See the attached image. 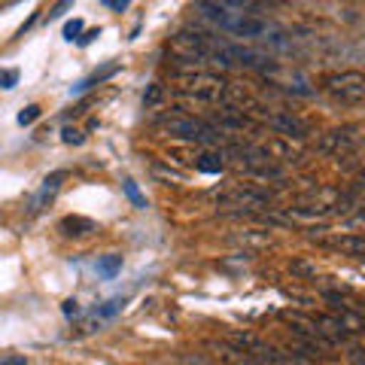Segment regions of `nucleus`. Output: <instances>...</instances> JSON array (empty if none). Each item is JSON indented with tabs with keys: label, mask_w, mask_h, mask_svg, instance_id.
Returning a JSON list of instances; mask_svg holds the SVG:
<instances>
[{
	"label": "nucleus",
	"mask_w": 365,
	"mask_h": 365,
	"mask_svg": "<svg viewBox=\"0 0 365 365\" xmlns=\"http://www.w3.org/2000/svg\"><path fill=\"white\" fill-rule=\"evenodd\" d=\"M122 307H125V299H110V302H104V304H98L95 311H91V317H95L98 323H101V319H110V317H116V314L122 311Z\"/></svg>",
	"instance_id": "nucleus-13"
},
{
	"label": "nucleus",
	"mask_w": 365,
	"mask_h": 365,
	"mask_svg": "<svg viewBox=\"0 0 365 365\" xmlns=\"http://www.w3.org/2000/svg\"><path fill=\"white\" fill-rule=\"evenodd\" d=\"M356 143H359V137L353 134V128H335V131L323 134V140H319V150L341 155V153H350Z\"/></svg>",
	"instance_id": "nucleus-6"
},
{
	"label": "nucleus",
	"mask_w": 365,
	"mask_h": 365,
	"mask_svg": "<svg viewBox=\"0 0 365 365\" xmlns=\"http://www.w3.org/2000/svg\"><path fill=\"white\" fill-rule=\"evenodd\" d=\"M64 177H67L64 170H55V174H49V177L43 180V186H40V192H37V198H34V210H37L46 198H52L55 192H58V186H61V180H64Z\"/></svg>",
	"instance_id": "nucleus-10"
},
{
	"label": "nucleus",
	"mask_w": 365,
	"mask_h": 365,
	"mask_svg": "<svg viewBox=\"0 0 365 365\" xmlns=\"http://www.w3.org/2000/svg\"><path fill=\"white\" fill-rule=\"evenodd\" d=\"M162 128L174 137H182V140H198V143H220V134H216L210 125H204L192 116H170L162 119Z\"/></svg>",
	"instance_id": "nucleus-2"
},
{
	"label": "nucleus",
	"mask_w": 365,
	"mask_h": 365,
	"mask_svg": "<svg viewBox=\"0 0 365 365\" xmlns=\"http://www.w3.org/2000/svg\"><path fill=\"white\" fill-rule=\"evenodd\" d=\"M19 86V71L16 67H9V71H0V88L9 91V88H16Z\"/></svg>",
	"instance_id": "nucleus-17"
},
{
	"label": "nucleus",
	"mask_w": 365,
	"mask_h": 365,
	"mask_svg": "<svg viewBox=\"0 0 365 365\" xmlns=\"http://www.w3.org/2000/svg\"><path fill=\"white\" fill-rule=\"evenodd\" d=\"M71 6H73V0H61V4L55 6L52 13H49V19H58V16H61V13H67V9H71Z\"/></svg>",
	"instance_id": "nucleus-23"
},
{
	"label": "nucleus",
	"mask_w": 365,
	"mask_h": 365,
	"mask_svg": "<svg viewBox=\"0 0 365 365\" xmlns=\"http://www.w3.org/2000/svg\"><path fill=\"white\" fill-rule=\"evenodd\" d=\"M323 88L338 101V104L356 107V104H362V101H365V73H359V71L329 73L323 79Z\"/></svg>",
	"instance_id": "nucleus-1"
},
{
	"label": "nucleus",
	"mask_w": 365,
	"mask_h": 365,
	"mask_svg": "<svg viewBox=\"0 0 365 365\" xmlns=\"http://www.w3.org/2000/svg\"><path fill=\"white\" fill-rule=\"evenodd\" d=\"M131 4V0H113V4L110 6H116V9H125V6H128Z\"/></svg>",
	"instance_id": "nucleus-26"
},
{
	"label": "nucleus",
	"mask_w": 365,
	"mask_h": 365,
	"mask_svg": "<svg viewBox=\"0 0 365 365\" xmlns=\"http://www.w3.org/2000/svg\"><path fill=\"white\" fill-rule=\"evenodd\" d=\"M158 98H162V86H150V91H146V98H143V104H146V107H153Z\"/></svg>",
	"instance_id": "nucleus-21"
},
{
	"label": "nucleus",
	"mask_w": 365,
	"mask_h": 365,
	"mask_svg": "<svg viewBox=\"0 0 365 365\" xmlns=\"http://www.w3.org/2000/svg\"><path fill=\"white\" fill-rule=\"evenodd\" d=\"M64 314H67V317H79V307H76L73 299H67V302H64Z\"/></svg>",
	"instance_id": "nucleus-24"
},
{
	"label": "nucleus",
	"mask_w": 365,
	"mask_h": 365,
	"mask_svg": "<svg viewBox=\"0 0 365 365\" xmlns=\"http://www.w3.org/2000/svg\"><path fill=\"white\" fill-rule=\"evenodd\" d=\"M216 4H222L225 9H235V13H247V9H253L259 0H216Z\"/></svg>",
	"instance_id": "nucleus-16"
},
{
	"label": "nucleus",
	"mask_w": 365,
	"mask_h": 365,
	"mask_svg": "<svg viewBox=\"0 0 365 365\" xmlns=\"http://www.w3.org/2000/svg\"><path fill=\"white\" fill-rule=\"evenodd\" d=\"M195 168L201 170V174H220L222 170V155L220 153H201Z\"/></svg>",
	"instance_id": "nucleus-12"
},
{
	"label": "nucleus",
	"mask_w": 365,
	"mask_h": 365,
	"mask_svg": "<svg viewBox=\"0 0 365 365\" xmlns=\"http://www.w3.org/2000/svg\"><path fill=\"white\" fill-rule=\"evenodd\" d=\"M356 220H365V204H362V210L356 213Z\"/></svg>",
	"instance_id": "nucleus-27"
},
{
	"label": "nucleus",
	"mask_w": 365,
	"mask_h": 365,
	"mask_svg": "<svg viewBox=\"0 0 365 365\" xmlns=\"http://www.w3.org/2000/svg\"><path fill=\"white\" fill-rule=\"evenodd\" d=\"M119 71V64L116 61H110V64H104V67H101V71H95V73H91V76H86L83 79V83H76L73 88H71V95H83V91H88V88H95V86H101V83H104V79H110L113 73H116Z\"/></svg>",
	"instance_id": "nucleus-8"
},
{
	"label": "nucleus",
	"mask_w": 365,
	"mask_h": 365,
	"mask_svg": "<svg viewBox=\"0 0 365 365\" xmlns=\"http://www.w3.org/2000/svg\"><path fill=\"white\" fill-rule=\"evenodd\" d=\"M326 247L347 250V253H365V237H353V235H344V237H332V241H326Z\"/></svg>",
	"instance_id": "nucleus-11"
},
{
	"label": "nucleus",
	"mask_w": 365,
	"mask_h": 365,
	"mask_svg": "<svg viewBox=\"0 0 365 365\" xmlns=\"http://www.w3.org/2000/svg\"><path fill=\"white\" fill-rule=\"evenodd\" d=\"M122 189H125V195L131 198V204H134L137 210H146V198H143V192L137 189V182H134V180H125V182H122Z\"/></svg>",
	"instance_id": "nucleus-14"
},
{
	"label": "nucleus",
	"mask_w": 365,
	"mask_h": 365,
	"mask_svg": "<svg viewBox=\"0 0 365 365\" xmlns=\"http://www.w3.org/2000/svg\"><path fill=\"white\" fill-rule=\"evenodd\" d=\"M61 140L71 143V146H79V143L86 140V137H83V131H76V128H64V131H61Z\"/></svg>",
	"instance_id": "nucleus-20"
},
{
	"label": "nucleus",
	"mask_w": 365,
	"mask_h": 365,
	"mask_svg": "<svg viewBox=\"0 0 365 365\" xmlns=\"http://www.w3.org/2000/svg\"><path fill=\"white\" fill-rule=\"evenodd\" d=\"M0 365H25V356H13V359H4Z\"/></svg>",
	"instance_id": "nucleus-25"
},
{
	"label": "nucleus",
	"mask_w": 365,
	"mask_h": 365,
	"mask_svg": "<svg viewBox=\"0 0 365 365\" xmlns=\"http://www.w3.org/2000/svg\"><path fill=\"white\" fill-rule=\"evenodd\" d=\"M274 28L268 25L265 19H256V16H237V21H235V28H232V34L235 37H244V40H256V37H268Z\"/></svg>",
	"instance_id": "nucleus-7"
},
{
	"label": "nucleus",
	"mask_w": 365,
	"mask_h": 365,
	"mask_svg": "<svg viewBox=\"0 0 365 365\" xmlns=\"http://www.w3.org/2000/svg\"><path fill=\"white\" fill-rule=\"evenodd\" d=\"M95 37H101V28H91V31H86L83 37H76V43H79V46H88V43L95 40Z\"/></svg>",
	"instance_id": "nucleus-22"
},
{
	"label": "nucleus",
	"mask_w": 365,
	"mask_h": 365,
	"mask_svg": "<svg viewBox=\"0 0 365 365\" xmlns=\"http://www.w3.org/2000/svg\"><path fill=\"white\" fill-rule=\"evenodd\" d=\"M192 9H195L201 19L213 21L216 28H220V31H228V34H232L237 16H244V13H235V9H225L222 4H216V0H195V6H192Z\"/></svg>",
	"instance_id": "nucleus-5"
},
{
	"label": "nucleus",
	"mask_w": 365,
	"mask_h": 365,
	"mask_svg": "<svg viewBox=\"0 0 365 365\" xmlns=\"http://www.w3.org/2000/svg\"><path fill=\"white\" fill-rule=\"evenodd\" d=\"M225 88H228L225 79L216 76V73H207V71H195L182 79V91L192 98H198V101H222Z\"/></svg>",
	"instance_id": "nucleus-3"
},
{
	"label": "nucleus",
	"mask_w": 365,
	"mask_h": 365,
	"mask_svg": "<svg viewBox=\"0 0 365 365\" xmlns=\"http://www.w3.org/2000/svg\"><path fill=\"white\" fill-rule=\"evenodd\" d=\"M262 119H265L277 134L289 137V140H292V137H295V140H304V137L311 134L307 122L299 119V116H292V113H262Z\"/></svg>",
	"instance_id": "nucleus-4"
},
{
	"label": "nucleus",
	"mask_w": 365,
	"mask_h": 365,
	"mask_svg": "<svg viewBox=\"0 0 365 365\" xmlns=\"http://www.w3.org/2000/svg\"><path fill=\"white\" fill-rule=\"evenodd\" d=\"M40 113H43V110H40L37 104H28L25 110L19 113V125H31V122H37V119H40Z\"/></svg>",
	"instance_id": "nucleus-18"
},
{
	"label": "nucleus",
	"mask_w": 365,
	"mask_h": 365,
	"mask_svg": "<svg viewBox=\"0 0 365 365\" xmlns=\"http://www.w3.org/2000/svg\"><path fill=\"white\" fill-rule=\"evenodd\" d=\"M122 268V256H104V259H98V271H101V277H113Z\"/></svg>",
	"instance_id": "nucleus-15"
},
{
	"label": "nucleus",
	"mask_w": 365,
	"mask_h": 365,
	"mask_svg": "<svg viewBox=\"0 0 365 365\" xmlns=\"http://www.w3.org/2000/svg\"><path fill=\"white\" fill-rule=\"evenodd\" d=\"M79 34H83V19H71L64 25V40H76Z\"/></svg>",
	"instance_id": "nucleus-19"
},
{
	"label": "nucleus",
	"mask_w": 365,
	"mask_h": 365,
	"mask_svg": "<svg viewBox=\"0 0 365 365\" xmlns=\"http://www.w3.org/2000/svg\"><path fill=\"white\" fill-rule=\"evenodd\" d=\"M58 228H61L67 237H83V235H88V232H95V222L86 220V216H64Z\"/></svg>",
	"instance_id": "nucleus-9"
}]
</instances>
